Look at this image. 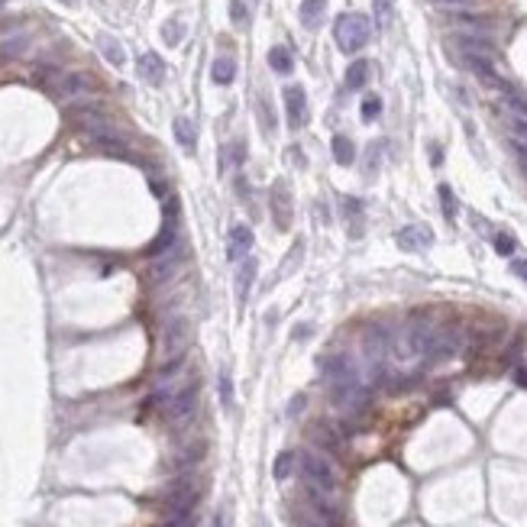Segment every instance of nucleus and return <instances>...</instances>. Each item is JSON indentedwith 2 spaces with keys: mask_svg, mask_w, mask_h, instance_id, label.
<instances>
[{
  "mask_svg": "<svg viewBox=\"0 0 527 527\" xmlns=\"http://www.w3.org/2000/svg\"><path fill=\"white\" fill-rule=\"evenodd\" d=\"M334 36H336V46L343 49L346 56H353V52H360L369 42L372 23H369V16H362V13H343L334 26Z\"/></svg>",
  "mask_w": 527,
  "mask_h": 527,
  "instance_id": "obj_1",
  "label": "nucleus"
},
{
  "mask_svg": "<svg viewBox=\"0 0 527 527\" xmlns=\"http://www.w3.org/2000/svg\"><path fill=\"white\" fill-rule=\"evenodd\" d=\"M298 466H301V476H304V482H307L311 488H317V492H324V495H334V492H336V472H334V466H330L324 456L301 453V456H298Z\"/></svg>",
  "mask_w": 527,
  "mask_h": 527,
  "instance_id": "obj_2",
  "label": "nucleus"
},
{
  "mask_svg": "<svg viewBox=\"0 0 527 527\" xmlns=\"http://www.w3.org/2000/svg\"><path fill=\"white\" fill-rule=\"evenodd\" d=\"M46 84L52 88V94L62 97V101H75V97H84L94 91V78H91V75H78V72L46 75Z\"/></svg>",
  "mask_w": 527,
  "mask_h": 527,
  "instance_id": "obj_3",
  "label": "nucleus"
},
{
  "mask_svg": "<svg viewBox=\"0 0 527 527\" xmlns=\"http://www.w3.org/2000/svg\"><path fill=\"white\" fill-rule=\"evenodd\" d=\"M362 350H366V360L372 362V369H382L385 360L392 356V334L385 327H369L366 336H362Z\"/></svg>",
  "mask_w": 527,
  "mask_h": 527,
  "instance_id": "obj_4",
  "label": "nucleus"
},
{
  "mask_svg": "<svg viewBox=\"0 0 527 527\" xmlns=\"http://www.w3.org/2000/svg\"><path fill=\"white\" fill-rule=\"evenodd\" d=\"M72 120H75V127H81L88 136H94L97 143H104V139H113V123L107 120L101 110H91V107H78V110H72Z\"/></svg>",
  "mask_w": 527,
  "mask_h": 527,
  "instance_id": "obj_5",
  "label": "nucleus"
},
{
  "mask_svg": "<svg viewBox=\"0 0 527 527\" xmlns=\"http://www.w3.org/2000/svg\"><path fill=\"white\" fill-rule=\"evenodd\" d=\"M194 407H198V385H184L182 392H175L172 398H168L165 411H168V417H172L175 424H182V421H188V417L194 414Z\"/></svg>",
  "mask_w": 527,
  "mask_h": 527,
  "instance_id": "obj_6",
  "label": "nucleus"
},
{
  "mask_svg": "<svg viewBox=\"0 0 527 527\" xmlns=\"http://www.w3.org/2000/svg\"><path fill=\"white\" fill-rule=\"evenodd\" d=\"M184 346H188V324L182 317L168 320L165 324V334H162V350H165L168 360H178L184 356Z\"/></svg>",
  "mask_w": 527,
  "mask_h": 527,
  "instance_id": "obj_7",
  "label": "nucleus"
},
{
  "mask_svg": "<svg viewBox=\"0 0 527 527\" xmlns=\"http://www.w3.org/2000/svg\"><path fill=\"white\" fill-rule=\"evenodd\" d=\"M249 249H253V230L246 224H236L227 236V259L243 262V259H249Z\"/></svg>",
  "mask_w": 527,
  "mask_h": 527,
  "instance_id": "obj_8",
  "label": "nucleus"
},
{
  "mask_svg": "<svg viewBox=\"0 0 527 527\" xmlns=\"http://www.w3.org/2000/svg\"><path fill=\"white\" fill-rule=\"evenodd\" d=\"M285 107H288V123L291 127H304L307 123V94L298 84H288L285 88Z\"/></svg>",
  "mask_w": 527,
  "mask_h": 527,
  "instance_id": "obj_9",
  "label": "nucleus"
},
{
  "mask_svg": "<svg viewBox=\"0 0 527 527\" xmlns=\"http://www.w3.org/2000/svg\"><path fill=\"white\" fill-rule=\"evenodd\" d=\"M431 243H433V233L421 224H411V227H405V230H398V246L407 249V253H421V249H427Z\"/></svg>",
  "mask_w": 527,
  "mask_h": 527,
  "instance_id": "obj_10",
  "label": "nucleus"
},
{
  "mask_svg": "<svg viewBox=\"0 0 527 527\" xmlns=\"http://www.w3.org/2000/svg\"><path fill=\"white\" fill-rule=\"evenodd\" d=\"M272 217H275L279 230H288V227H291V198H288L285 182H279L272 188Z\"/></svg>",
  "mask_w": 527,
  "mask_h": 527,
  "instance_id": "obj_11",
  "label": "nucleus"
},
{
  "mask_svg": "<svg viewBox=\"0 0 527 527\" xmlns=\"http://www.w3.org/2000/svg\"><path fill=\"white\" fill-rule=\"evenodd\" d=\"M136 72H139V78H143L146 84H162V81H165V62H162L155 52H146V56H139V62H136Z\"/></svg>",
  "mask_w": 527,
  "mask_h": 527,
  "instance_id": "obj_12",
  "label": "nucleus"
},
{
  "mask_svg": "<svg viewBox=\"0 0 527 527\" xmlns=\"http://www.w3.org/2000/svg\"><path fill=\"white\" fill-rule=\"evenodd\" d=\"M178 262H182V246H172L168 253H162V259H155V262H152L149 279H152V281L172 279V272L178 269Z\"/></svg>",
  "mask_w": 527,
  "mask_h": 527,
  "instance_id": "obj_13",
  "label": "nucleus"
},
{
  "mask_svg": "<svg viewBox=\"0 0 527 527\" xmlns=\"http://www.w3.org/2000/svg\"><path fill=\"white\" fill-rule=\"evenodd\" d=\"M327 498H330V495H324V492H317V488H311V485H307V502L314 504V512H317V518L324 521V524L336 527V524H340V512H336V504H330Z\"/></svg>",
  "mask_w": 527,
  "mask_h": 527,
  "instance_id": "obj_14",
  "label": "nucleus"
},
{
  "mask_svg": "<svg viewBox=\"0 0 527 527\" xmlns=\"http://www.w3.org/2000/svg\"><path fill=\"white\" fill-rule=\"evenodd\" d=\"M97 49H101V56H104L107 62L113 65V68H123V62H127V52H123V46L113 39V36L101 32V36H97Z\"/></svg>",
  "mask_w": 527,
  "mask_h": 527,
  "instance_id": "obj_15",
  "label": "nucleus"
},
{
  "mask_svg": "<svg viewBox=\"0 0 527 527\" xmlns=\"http://www.w3.org/2000/svg\"><path fill=\"white\" fill-rule=\"evenodd\" d=\"M324 10H327V0H301V26L304 30H317L320 20H324Z\"/></svg>",
  "mask_w": 527,
  "mask_h": 527,
  "instance_id": "obj_16",
  "label": "nucleus"
},
{
  "mask_svg": "<svg viewBox=\"0 0 527 527\" xmlns=\"http://www.w3.org/2000/svg\"><path fill=\"white\" fill-rule=\"evenodd\" d=\"M26 49H30V36H23V32H20V36H10V39H4V42H0V65L20 58Z\"/></svg>",
  "mask_w": 527,
  "mask_h": 527,
  "instance_id": "obj_17",
  "label": "nucleus"
},
{
  "mask_svg": "<svg viewBox=\"0 0 527 527\" xmlns=\"http://www.w3.org/2000/svg\"><path fill=\"white\" fill-rule=\"evenodd\" d=\"M210 78H214V84H230V81L236 78V62H233L230 56L214 58V65H210Z\"/></svg>",
  "mask_w": 527,
  "mask_h": 527,
  "instance_id": "obj_18",
  "label": "nucleus"
},
{
  "mask_svg": "<svg viewBox=\"0 0 527 527\" xmlns=\"http://www.w3.org/2000/svg\"><path fill=\"white\" fill-rule=\"evenodd\" d=\"M366 81H369V62L366 58H356V62L346 68V88L360 91V88H366Z\"/></svg>",
  "mask_w": 527,
  "mask_h": 527,
  "instance_id": "obj_19",
  "label": "nucleus"
},
{
  "mask_svg": "<svg viewBox=\"0 0 527 527\" xmlns=\"http://www.w3.org/2000/svg\"><path fill=\"white\" fill-rule=\"evenodd\" d=\"M253 281H256V259H243V269L236 275V295H240V301H246Z\"/></svg>",
  "mask_w": 527,
  "mask_h": 527,
  "instance_id": "obj_20",
  "label": "nucleus"
},
{
  "mask_svg": "<svg viewBox=\"0 0 527 527\" xmlns=\"http://www.w3.org/2000/svg\"><path fill=\"white\" fill-rule=\"evenodd\" d=\"M175 139H178V146H182L184 152L194 149V143H198V133H194V123L188 120V117H178V120H175Z\"/></svg>",
  "mask_w": 527,
  "mask_h": 527,
  "instance_id": "obj_21",
  "label": "nucleus"
},
{
  "mask_svg": "<svg viewBox=\"0 0 527 527\" xmlns=\"http://www.w3.org/2000/svg\"><path fill=\"white\" fill-rule=\"evenodd\" d=\"M269 65H272V72L291 75V68H295V58H291V52H288L285 46H275V49H269Z\"/></svg>",
  "mask_w": 527,
  "mask_h": 527,
  "instance_id": "obj_22",
  "label": "nucleus"
},
{
  "mask_svg": "<svg viewBox=\"0 0 527 527\" xmlns=\"http://www.w3.org/2000/svg\"><path fill=\"white\" fill-rule=\"evenodd\" d=\"M334 159L340 162V165H353V159H356V149H353L350 136H334Z\"/></svg>",
  "mask_w": 527,
  "mask_h": 527,
  "instance_id": "obj_23",
  "label": "nucleus"
},
{
  "mask_svg": "<svg viewBox=\"0 0 527 527\" xmlns=\"http://www.w3.org/2000/svg\"><path fill=\"white\" fill-rule=\"evenodd\" d=\"M243 155H246L243 143H230L224 152H220V172H230V168H236L243 162Z\"/></svg>",
  "mask_w": 527,
  "mask_h": 527,
  "instance_id": "obj_24",
  "label": "nucleus"
},
{
  "mask_svg": "<svg viewBox=\"0 0 527 527\" xmlns=\"http://www.w3.org/2000/svg\"><path fill=\"white\" fill-rule=\"evenodd\" d=\"M314 440H317L324 450H330V453H336V447H340L334 427H327V424H314Z\"/></svg>",
  "mask_w": 527,
  "mask_h": 527,
  "instance_id": "obj_25",
  "label": "nucleus"
},
{
  "mask_svg": "<svg viewBox=\"0 0 527 527\" xmlns=\"http://www.w3.org/2000/svg\"><path fill=\"white\" fill-rule=\"evenodd\" d=\"M372 7H376L379 30H385V26L392 23V16H395V0H372Z\"/></svg>",
  "mask_w": 527,
  "mask_h": 527,
  "instance_id": "obj_26",
  "label": "nucleus"
},
{
  "mask_svg": "<svg viewBox=\"0 0 527 527\" xmlns=\"http://www.w3.org/2000/svg\"><path fill=\"white\" fill-rule=\"evenodd\" d=\"M162 39H165L168 46H178V42L184 39V23H182V20H168V23L162 26Z\"/></svg>",
  "mask_w": 527,
  "mask_h": 527,
  "instance_id": "obj_27",
  "label": "nucleus"
},
{
  "mask_svg": "<svg viewBox=\"0 0 527 527\" xmlns=\"http://www.w3.org/2000/svg\"><path fill=\"white\" fill-rule=\"evenodd\" d=\"M437 194H440V208H443V217H447V220H456V201H453L450 184H440Z\"/></svg>",
  "mask_w": 527,
  "mask_h": 527,
  "instance_id": "obj_28",
  "label": "nucleus"
},
{
  "mask_svg": "<svg viewBox=\"0 0 527 527\" xmlns=\"http://www.w3.org/2000/svg\"><path fill=\"white\" fill-rule=\"evenodd\" d=\"M379 113H382V101H379L376 94H369L366 101H362V120H376Z\"/></svg>",
  "mask_w": 527,
  "mask_h": 527,
  "instance_id": "obj_29",
  "label": "nucleus"
},
{
  "mask_svg": "<svg viewBox=\"0 0 527 527\" xmlns=\"http://www.w3.org/2000/svg\"><path fill=\"white\" fill-rule=\"evenodd\" d=\"M220 401H224L227 411L233 407V379H230V372H220Z\"/></svg>",
  "mask_w": 527,
  "mask_h": 527,
  "instance_id": "obj_30",
  "label": "nucleus"
},
{
  "mask_svg": "<svg viewBox=\"0 0 527 527\" xmlns=\"http://www.w3.org/2000/svg\"><path fill=\"white\" fill-rule=\"evenodd\" d=\"M291 463H295V453H281L279 459H275V466H272V472H275V479H285L288 472H291Z\"/></svg>",
  "mask_w": 527,
  "mask_h": 527,
  "instance_id": "obj_31",
  "label": "nucleus"
},
{
  "mask_svg": "<svg viewBox=\"0 0 527 527\" xmlns=\"http://www.w3.org/2000/svg\"><path fill=\"white\" fill-rule=\"evenodd\" d=\"M495 246H498V253H502V256H512V253H514V240L508 236V233H498Z\"/></svg>",
  "mask_w": 527,
  "mask_h": 527,
  "instance_id": "obj_32",
  "label": "nucleus"
},
{
  "mask_svg": "<svg viewBox=\"0 0 527 527\" xmlns=\"http://www.w3.org/2000/svg\"><path fill=\"white\" fill-rule=\"evenodd\" d=\"M508 123H512V129L521 136V139H527V117H521V113H512V120H508Z\"/></svg>",
  "mask_w": 527,
  "mask_h": 527,
  "instance_id": "obj_33",
  "label": "nucleus"
},
{
  "mask_svg": "<svg viewBox=\"0 0 527 527\" xmlns=\"http://www.w3.org/2000/svg\"><path fill=\"white\" fill-rule=\"evenodd\" d=\"M230 16H233V23H243V20H246V7H243L240 0H233L230 4Z\"/></svg>",
  "mask_w": 527,
  "mask_h": 527,
  "instance_id": "obj_34",
  "label": "nucleus"
},
{
  "mask_svg": "<svg viewBox=\"0 0 527 527\" xmlns=\"http://www.w3.org/2000/svg\"><path fill=\"white\" fill-rule=\"evenodd\" d=\"M431 4H437V7H472L476 0H431Z\"/></svg>",
  "mask_w": 527,
  "mask_h": 527,
  "instance_id": "obj_35",
  "label": "nucleus"
},
{
  "mask_svg": "<svg viewBox=\"0 0 527 527\" xmlns=\"http://www.w3.org/2000/svg\"><path fill=\"white\" fill-rule=\"evenodd\" d=\"M512 272L518 275V279L527 281V259H514V262H512Z\"/></svg>",
  "mask_w": 527,
  "mask_h": 527,
  "instance_id": "obj_36",
  "label": "nucleus"
},
{
  "mask_svg": "<svg viewBox=\"0 0 527 527\" xmlns=\"http://www.w3.org/2000/svg\"><path fill=\"white\" fill-rule=\"evenodd\" d=\"M298 407H304V395H295V398H291V407H288V414L295 417V414H298Z\"/></svg>",
  "mask_w": 527,
  "mask_h": 527,
  "instance_id": "obj_37",
  "label": "nucleus"
},
{
  "mask_svg": "<svg viewBox=\"0 0 527 527\" xmlns=\"http://www.w3.org/2000/svg\"><path fill=\"white\" fill-rule=\"evenodd\" d=\"M168 527H194V524H191V518H172Z\"/></svg>",
  "mask_w": 527,
  "mask_h": 527,
  "instance_id": "obj_38",
  "label": "nucleus"
},
{
  "mask_svg": "<svg viewBox=\"0 0 527 527\" xmlns=\"http://www.w3.org/2000/svg\"><path fill=\"white\" fill-rule=\"evenodd\" d=\"M62 4H78V0H62Z\"/></svg>",
  "mask_w": 527,
  "mask_h": 527,
  "instance_id": "obj_39",
  "label": "nucleus"
},
{
  "mask_svg": "<svg viewBox=\"0 0 527 527\" xmlns=\"http://www.w3.org/2000/svg\"><path fill=\"white\" fill-rule=\"evenodd\" d=\"M0 7H7V0H0Z\"/></svg>",
  "mask_w": 527,
  "mask_h": 527,
  "instance_id": "obj_40",
  "label": "nucleus"
},
{
  "mask_svg": "<svg viewBox=\"0 0 527 527\" xmlns=\"http://www.w3.org/2000/svg\"><path fill=\"white\" fill-rule=\"evenodd\" d=\"M301 527H314V524H307V521H304V524H301Z\"/></svg>",
  "mask_w": 527,
  "mask_h": 527,
  "instance_id": "obj_41",
  "label": "nucleus"
}]
</instances>
